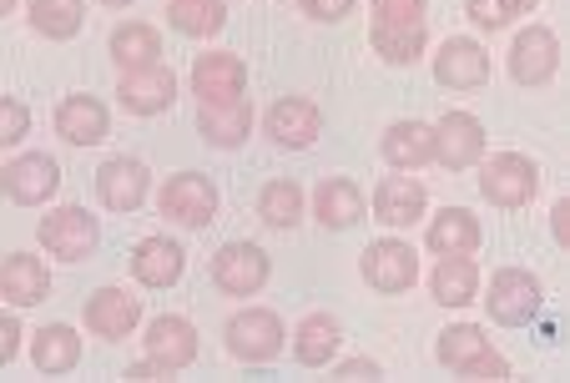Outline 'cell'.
Returning <instances> with one entry per match:
<instances>
[{
    "label": "cell",
    "mask_w": 570,
    "mask_h": 383,
    "mask_svg": "<svg viewBox=\"0 0 570 383\" xmlns=\"http://www.w3.org/2000/svg\"><path fill=\"white\" fill-rule=\"evenodd\" d=\"M430 0H368V46L389 66H414L430 51Z\"/></svg>",
    "instance_id": "obj_1"
},
{
    "label": "cell",
    "mask_w": 570,
    "mask_h": 383,
    "mask_svg": "<svg viewBox=\"0 0 570 383\" xmlns=\"http://www.w3.org/2000/svg\"><path fill=\"white\" fill-rule=\"evenodd\" d=\"M546 308V283L530 267H495L484 283V313L500 328H530Z\"/></svg>",
    "instance_id": "obj_2"
},
{
    "label": "cell",
    "mask_w": 570,
    "mask_h": 383,
    "mask_svg": "<svg viewBox=\"0 0 570 383\" xmlns=\"http://www.w3.org/2000/svg\"><path fill=\"white\" fill-rule=\"evenodd\" d=\"M434 359L450 373H460V379H490V383L510 379V359L484 338L480 323H454V328H444L440 343H434Z\"/></svg>",
    "instance_id": "obj_3"
},
{
    "label": "cell",
    "mask_w": 570,
    "mask_h": 383,
    "mask_svg": "<svg viewBox=\"0 0 570 383\" xmlns=\"http://www.w3.org/2000/svg\"><path fill=\"white\" fill-rule=\"evenodd\" d=\"M540 192V167L525 151H495V157H480V197L500 213H520V207L535 203Z\"/></svg>",
    "instance_id": "obj_4"
},
{
    "label": "cell",
    "mask_w": 570,
    "mask_h": 383,
    "mask_svg": "<svg viewBox=\"0 0 570 383\" xmlns=\"http://www.w3.org/2000/svg\"><path fill=\"white\" fill-rule=\"evenodd\" d=\"M36 237H41V253L56 257V263H91L101 247V223L87 213V207H51V213L41 217V227H36Z\"/></svg>",
    "instance_id": "obj_5"
},
{
    "label": "cell",
    "mask_w": 570,
    "mask_h": 383,
    "mask_svg": "<svg viewBox=\"0 0 570 383\" xmlns=\"http://www.w3.org/2000/svg\"><path fill=\"white\" fill-rule=\"evenodd\" d=\"M223 343H227V353H233L237 363H253V369H258V363L283 359L288 328H283V318L273 308H258V303H248V308H237L233 318H227Z\"/></svg>",
    "instance_id": "obj_6"
},
{
    "label": "cell",
    "mask_w": 570,
    "mask_h": 383,
    "mask_svg": "<svg viewBox=\"0 0 570 383\" xmlns=\"http://www.w3.org/2000/svg\"><path fill=\"white\" fill-rule=\"evenodd\" d=\"M358 273H364V283L374 287V293H384V298H399V293H410L414 283H420V253H414L404 237H374V243L358 253Z\"/></svg>",
    "instance_id": "obj_7"
},
{
    "label": "cell",
    "mask_w": 570,
    "mask_h": 383,
    "mask_svg": "<svg viewBox=\"0 0 570 383\" xmlns=\"http://www.w3.org/2000/svg\"><path fill=\"white\" fill-rule=\"evenodd\" d=\"M217 181L203 171H173L157 192V213L177 227H213L217 223Z\"/></svg>",
    "instance_id": "obj_8"
},
{
    "label": "cell",
    "mask_w": 570,
    "mask_h": 383,
    "mask_svg": "<svg viewBox=\"0 0 570 383\" xmlns=\"http://www.w3.org/2000/svg\"><path fill=\"white\" fill-rule=\"evenodd\" d=\"M273 277V257L258 243H223L213 253V287L223 298H258Z\"/></svg>",
    "instance_id": "obj_9"
},
{
    "label": "cell",
    "mask_w": 570,
    "mask_h": 383,
    "mask_svg": "<svg viewBox=\"0 0 570 383\" xmlns=\"http://www.w3.org/2000/svg\"><path fill=\"white\" fill-rule=\"evenodd\" d=\"M505 71L515 86H525V91H535V86L556 81L560 71V36L550 31V26H525V31L510 36V51H505Z\"/></svg>",
    "instance_id": "obj_10"
},
{
    "label": "cell",
    "mask_w": 570,
    "mask_h": 383,
    "mask_svg": "<svg viewBox=\"0 0 570 383\" xmlns=\"http://www.w3.org/2000/svg\"><path fill=\"white\" fill-rule=\"evenodd\" d=\"M0 192L16 207H46L61 192V161L51 151H21L0 167Z\"/></svg>",
    "instance_id": "obj_11"
},
{
    "label": "cell",
    "mask_w": 570,
    "mask_h": 383,
    "mask_svg": "<svg viewBox=\"0 0 570 383\" xmlns=\"http://www.w3.org/2000/svg\"><path fill=\"white\" fill-rule=\"evenodd\" d=\"M434 127V167L444 171H474L484 157V121L474 117V111L454 107L444 111L440 121H430Z\"/></svg>",
    "instance_id": "obj_12"
},
{
    "label": "cell",
    "mask_w": 570,
    "mask_h": 383,
    "mask_svg": "<svg viewBox=\"0 0 570 383\" xmlns=\"http://www.w3.org/2000/svg\"><path fill=\"white\" fill-rule=\"evenodd\" d=\"M197 348H203V333L193 328V318L183 313H157L141 333V353L157 363L161 373H183L197 363Z\"/></svg>",
    "instance_id": "obj_13"
},
{
    "label": "cell",
    "mask_w": 570,
    "mask_h": 383,
    "mask_svg": "<svg viewBox=\"0 0 570 383\" xmlns=\"http://www.w3.org/2000/svg\"><path fill=\"white\" fill-rule=\"evenodd\" d=\"M263 131H268L273 147L283 151H308L323 137V107L313 96H278L268 111H263Z\"/></svg>",
    "instance_id": "obj_14"
},
{
    "label": "cell",
    "mask_w": 570,
    "mask_h": 383,
    "mask_svg": "<svg viewBox=\"0 0 570 383\" xmlns=\"http://www.w3.org/2000/svg\"><path fill=\"white\" fill-rule=\"evenodd\" d=\"M177 91H183V81H177V71L167 61L141 66V71H121L117 81V101L127 117H161V111H173Z\"/></svg>",
    "instance_id": "obj_15"
},
{
    "label": "cell",
    "mask_w": 570,
    "mask_h": 383,
    "mask_svg": "<svg viewBox=\"0 0 570 383\" xmlns=\"http://www.w3.org/2000/svg\"><path fill=\"white\" fill-rule=\"evenodd\" d=\"M81 323H87L91 338L121 343V338H131V333L141 328V298L131 293V287L107 283V287H97V293L87 298V308H81Z\"/></svg>",
    "instance_id": "obj_16"
},
{
    "label": "cell",
    "mask_w": 570,
    "mask_h": 383,
    "mask_svg": "<svg viewBox=\"0 0 570 383\" xmlns=\"http://www.w3.org/2000/svg\"><path fill=\"white\" fill-rule=\"evenodd\" d=\"M374 223L389 227V233H410L414 223H424V213H430V192H424V181L414 177V171H394V177H384L374 187Z\"/></svg>",
    "instance_id": "obj_17"
},
{
    "label": "cell",
    "mask_w": 570,
    "mask_h": 383,
    "mask_svg": "<svg viewBox=\"0 0 570 383\" xmlns=\"http://www.w3.org/2000/svg\"><path fill=\"white\" fill-rule=\"evenodd\" d=\"M51 127L66 147H101L111 137V111L101 96H87V91H71L56 101L51 111Z\"/></svg>",
    "instance_id": "obj_18"
},
{
    "label": "cell",
    "mask_w": 570,
    "mask_h": 383,
    "mask_svg": "<svg viewBox=\"0 0 570 383\" xmlns=\"http://www.w3.org/2000/svg\"><path fill=\"white\" fill-rule=\"evenodd\" d=\"M193 96L197 107H227L237 96H248V66L237 51H203L193 61Z\"/></svg>",
    "instance_id": "obj_19"
},
{
    "label": "cell",
    "mask_w": 570,
    "mask_h": 383,
    "mask_svg": "<svg viewBox=\"0 0 570 383\" xmlns=\"http://www.w3.org/2000/svg\"><path fill=\"white\" fill-rule=\"evenodd\" d=\"M434 81L444 91H480L490 81V51L474 36H444V46L434 51Z\"/></svg>",
    "instance_id": "obj_20"
},
{
    "label": "cell",
    "mask_w": 570,
    "mask_h": 383,
    "mask_svg": "<svg viewBox=\"0 0 570 383\" xmlns=\"http://www.w3.org/2000/svg\"><path fill=\"white\" fill-rule=\"evenodd\" d=\"M97 197L107 213H137L151 197V171L141 157H107L97 167Z\"/></svg>",
    "instance_id": "obj_21"
},
{
    "label": "cell",
    "mask_w": 570,
    "mask_h": 383,
    "mask_svg": "<svg viewBox=\"0 0 570 383\" xmlns=\"http://www.w3.org/2000/svg\"><path fill=\"white\" fill-rule=\"evenodd\" d=\"M187 273V247L177 243V237H141L137 247H131V277H137V287H151V293H161V287H177Z\"/></svg>",
    "instance_id": "obj_22"
},
{
    "label": "cell",
    "mask_w": 570,
    "mask_h": 383,
    "mask_svg": "<svg viewBox=\"0 0 570 383\" xmlns=\"http://www.w3.org/2000/svg\"><path fill=\"white\" fill-rule=\"evenodd\" d=\"M0 298L11 308H36L51 298V267L36 253H6L0 257Z\"/></svg>",
    "instance_id": "obj_23"
},
{
    "label": "cell",
    "mask_w": 570,
    "mask_h": 383,
    "mask_svg": "<svg viewBox=\"0 0 570 383\" xmlns=\"http://www.w3.org/2000/svg\"><path fill=\"white\" fill-rule=\"evenodd\" d=\"M480 243H484V227L470 207H444V213H434L430 227H424V247H430L434 257H474Z\"/></svg>",
    "instance_id": "obj_24"
},
{
    "label": "cell",
    "mask_w": 570,
    "mask_h": 383,
    "mask_svg": "<svg viewBox=\"0 0 570 383\" xmlns=\"http://www.w3.org/2000/svg\"><path fill=\"white\" fill-rule=\"evenodd\" d=\"M288 348L303 369H328V363L344 353V323H338L334 313H323V308L308 313V318L288 333Z\"/></svg>",
    "instance_id": "obj_25"
},
{
    "label": "cell",
    "mask_w": 570,
    "mask_h": 383,
    "mask_svg": "<svg viewBox=\"0 0 570 383\" xmlns=\"http://www.w3.org/2000/svg\"><path fill=\"white\" fill-rule=\"evenodd\" d=\"M384 161L394 171H420L434 161V127L420 117H404V121H389L384 127V141H379Z\"/></svg>",
    "instance_id": "obj_26"
},
{
    "label": "cell",
    "mask_w": 570,
    "mask_h": 383,
    "mask_svg": "<svg viewBox=\"0 0 570 383\" xmlns=\"http://www.w3.org/2000/svg\"><path fill=\"white\" fill-rule=\"evenodd\" d=\"M364 217V192L354 177H323L313 192V223L328 227V233H344Z\"/></svg>",
    "instance_id": "obj_27"
},
{
    "label": "cell",
    "mask_w": 570,
    "mask_h": 383,
    "mask_svg": "<svg viewBox=\"0 0 570 383\" xmlns=\"http://www.w3.org/2000/svg\"><path fill=\"white\" fill-rule=\"evenodd\" d=\"M31 363L46 379H61V373L81 369V333L71 323H46L31 333Z\"/></svg>",
    "instance_id": "obj_28"
},
{
    "label": "cell",
    "mask_w": 570,
    "mask_h": 383,
    "mask_svg": "<svg viewBox=\"0 0 570 383\" xmlns=\"http://www.w3.org/2000/svg\"><path fill=\"white\" fill-rule=\"evenodd\" d=\"M253 101L248 96H237V101H227V107H197V131H203L207 147L217 151H233L243 147V141L253 137Z\"/></svg>",
    "instance_id": "obj_29"
},
{
    "label": "cell",
    "mask_w": 570,
    "mask_h": 383,
    "mask_svg": "<svg viewBox=\"0 0 570 383\" xmlns=\"http://www.w3.org/2000/svg\"><path fill=\"white\" fill-rule=\"evenodd\" d=\"M430 293L440 308H470L480 298V263L474 257H440L430 273Z\"/></svg>",
    "instance_id": "obj_30"
},
{
    "label": "cell",
    "mask_w": 570,
    "mask_h": 383,
    "mask_svg": "<svg viewBox=\"0 0 570 383\" xmlns=\"http://www.w3.org/2000/svg\"><path fill=\"white\" fill-rule=\"evenodd\" d=\"M26 21L41 41H76L87 26V0H26Z\"/></svg>",
    "instance_id": "obj_31"
},
{
    "label": "cell",
    "mask_w": 570,
    "mask_h": 383,
    "mask_svg": "<svg viewBox=\"0 0 570 383\" xmlns=\"http://www.w3.org/2000/svg\"><path fill=\"white\" fill-rule=\"evenodd\" d=\"M111 61L117 71H141V66H157L161 61V36L157 26L147 21H121L111 31Z\"/></svg>",
    "instance_id": "obj_32"
},
{
    "label": "cell",
    "mask_w": 570,
    "mask_h": 383,
    "mask_svg": "<svg viewBox=\"0 0 570 383\" xmlns=\"http://www.w3.org/2000/svg\"><path fill=\"white\" fill-rule=\"evenodd\" d=\"M303 207H308V197H303V187H298L293 177L263 181V192H258V217L273 227V233H293V227L303 223Z\"/></svg>",
    "instance_id": "obj_33"
},
{
    "label": "cell",
    "mask_w": 570,
    "mask_h": 383,
    "mask_svg": "<svg viewBox=\"0 0 570 383\" xmlns=\"http://www.w3.org/2000/svg\"><path fill=\"white\" fill-rule=\"evenodd\" d=\"M167 21H173L177 36L213 41L227 26V0H167Z\"/></svg>",
    "instance_id": "obj_34"
},
{
    "label": "cell",
    "mask_w": 570,
    "mask_h": 383,
    "mask_svg": "<svg viewBox=\"0 0 570 383\" xmlns=\"http://www.w3.org/2000/svg\"><path fill=\"white\" fill-rule=\"evenodd\" d=\"M464 16H470L474 31L495 36V31H510L515 26V0H464Z\"/></svg>",
    "instance_id": "obj_35"
},
{
    "label": "cell",
    "mask_w": 570,
    "mask_h": 383,
    "mask_svg": "<svg viewBox=\"0 0 570 383\" xmlns=\"http://www.w3.org/2000/svg\"><path fill=\"white\" fill-rule=\"evenodd\" d=\"M31 137V107L21 96H0V151H16Z\"/></svg>",
    "instance_id": "obj_36"
},
{
    "label": "cell",
    "mask_w": 570,
    "mask_h": 383,
    "mask_svg": "<svg viewBox=\"0 0 570 383\" xmlns=\"http://www.w3.org/2000/svg\"><path fill=\"white\" fill-rule=\"evenodd\" d=\"M298 11L318 26H338L354 16V0H298Z\"/></svg>",
    "instance_id": "obj_37"
},
{
    "label": "cell",
    "mask_w": 570,
    "mask_h": 383,
    "mask_svg": "<svg viewBox=\"0 0 570 383\" xmlns=\"http://www.w3.org/2000/svg\"><path fill=\"white\" fill-rule=\"evenodd\" d=\"M21 343H26L21 318H16L11 308H0V369H6V363H16V353H21Z\"/></svg>",
    "instance_id": "obj_38"
},
{
    "label": "cell",
    "mask_w": 570,
    "mask_h": 383,
    "mask_svg": "<svg viewBox=\"0 0 570 383\" xmlns=\"http://www.w3.org/2000/svg\"><path fill=\"white\" fill-rule=\"evenodd\" d=\"M328 369H334V379H379V359H364V353H358V359H334L328 363Z\"/></svg>",
    "instance_id": "obj_39"
},
{
    "label": "cell",
    "mask_w": 570,
    "mask_h": 383,
    "mask_svg": "<svg viewBox=\"0 0 570 383\" xmlns=\"http://www.w3.org/2000/svg\"><path fill=\"white\" fill-rule=\"evenodd\" d=\"M550 237H556V247H570V197L550 207Z\"/></svg>",
    "instance_id": "obj_40"
},
{
    "label": "cell",
    "mask_w": 570,
    "mask_h": 383,
    "mask_svg": "<svg viewBox=\"0 0 570 383\" xmlns=\"http://www.w3.org/2000/svg\"><path fill=\"white\" fill-rule=\"evenodd\" d=\"M127 379H167V373H161L151 359H141V363H131V369H127Z\"/></svg>",
    "instance_id": "obj_41"
},
{
    "label": "cell",
    "mask_w": 570,
    "mask_h": 383,
    "mask_svg": "<svg viewBox=\"0 0 570 383\" xmlns=\"http://www.w3.org/2000/svg\"><path fill=\"white\" fill-rule=\"evenodd\" d=\"M107 11H127V6H137V0H101Z\"/></svg>",
    "instance_id": "obj_42"
},
{
    "label": "cell",
    "mask_w": 570,
    "mask_h": 383,
    "mask_svg": "<svg viewBox=\"0 0 570 383\" xmlns=\"http://www.w3.org/2000/svg\"><path fill=\"white\" fill-rule=\"evenodd\" d=\"M16 6H21V0H0V21H6V16H11Z\"/></svg>",
    "instance_id": "obj_43"
},
{
    "label": "cell",
    "mask_w": 570,
    "mask_h": 383,
    "mask_svg": "<svg viewBox=\"0 0 570 383\" xmlns=\"http://www.w3.org/2000/svg\"><path fill=\"white\" fill-rule=\"evenodd\" d=\"M535 6H540V0H515V11H520V16H525V11H535Z\"/></svg>",
    "instance_id": "obj_44"
}]
</instances>
